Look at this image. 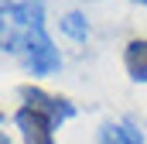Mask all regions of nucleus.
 <instances>
[{"label": "nucleus", "instance_id": "f257e3e1", "mask_svg": "<svg viewBox=\"0 0 147 144\" xmlns=\"http://www.w3.org/2000/svg\"><path fill=\"white\" fill-rule=\"evenodd\" d=\"M21 52H24V62H28V69L34 72V75H51V72H58L62 58H58L55 41H51L48 31H45V10L31 21L28 35H24V41H21Z\"/></svg>", "mask_w": 147, "mask_h": 144}, {"label": "nucleus", "instance_id": "9d476101", "mask_svg": "<svg viewBox=\"0 0 147 144\" xmlns=\"http://www.w3.org/2000/svg\"><path fill=\"white\" fill-rule=\"evenodd\" d=\"M140 3H147V0H140Z\"/></svg>", "mask_w": 147, "mask_h": 144}, {"label": "nucleus", "instance_id": "f03ea898", "mask_svg": "<svg viewBox=\"0 0 147 144\" xmlns=\"http://www.w3.org/2000/svg\"><path fill=\"white\" fill-rule=\"evenodd\" d=\"M41 10H45L41 0L0 3V48H3V52H21V41H24L31 21H34Z\"/></svg>", "mask_w": 147, "mask_h": 144}, {"label": "nucleus", "instance_id": "39448f33", "mask_svg": "<svg viewBox=\"0 0 147 144\" xmlns=\"http://www.w3.org/2000/svg\"><path fill=\"white\" fill-rule=\"evenodd\" d=\"M123 65L134 82H147V38H134L123 52Z\"/></svg>", "mask_w": 147, "mask_h": 144}, {"label": "nucleus", "instance_id": "423d86ee", "mask_svg": "<svg viewBox=\"0 0 147 144\" xmlns=\"http://www.w3.org/2000/svg\"><path fill=\"white\" fill-rule=\"evenodd\" d=\"M99 144H144V137H140V130L130 120H120V124H106L103 127Z\"/></svg>", "mask_w": 147, "mask_h": 144}, {"label": "nucleus", "instance_id": "1a4fd4ad", "mask_svg": "<svg viewBox=\"0 0 147 144\" xmlns=\"http://www.w3.org/2000/svg\"><path fill=\"white\" fill-rule=\"evenodd\" d=\"M0 124H3V113H0Z\"/></svg>", "mask_w": 147, "mask_h": 144}, {"label": "nucleus", "instance_id": "6e6552de", "mask_svg": "<svg viewBox=\"0 0 147 144\" xmlns=\"http://www.w3.org/2000/svg\"><path fill=\"white\" fill-rule=\"evenodd\" d=\"M0 144H14V141H10V137H7V134H0Z\"/></svg>", "mask_w": 147, "mask_h": 144}, {"label": "nucleus", "instance_id": "0eeeda50", "mask_svg": "<svg viewBox=\"0 0 147 144\" xmlns=\"http://www.w3.org/2000/svg\"><path fill=\"white\" fill-rule=\"evenodd\" d=\"M62 31L69 38H75V41H82V38L89 35V24H86V17H82L79 10H69V14L62 17Z\"/></svg>", "mask_w": 147, "mask_h": 144}, {"label": "nucleus", "instance_id": "20e7f679", "mask_svg": "<svg viewBox=\"0 0 147 144\" xmlns=\"http://www.w3.org/2000/svg\"><path fill=\"white\" fill-rule=\"evenodd\" d=\"M14 124L21 127V137L24 144H55V120L48 113H41L34 107H21L14 113Z\"/></svg>", "mask_w": 147, "mask_h": 144}, {"label": "nucleus", "instance_id": "7ed1b4c3", "mask_svg": "<svg viewBox=\"0 0 147 144\" xmlns=\"http://www.w3.org/2000/svg\"><path fill=\"white\" fill-rule=\"evenodd\" d=\"M17 93H21L24 107H34V110H41V113H48L55 124L75 117V103L65 100V96H51V93H45V89H38V86H21Z\"/></svg>", "mask_w": 147, "mask_h": 144}]
</instances>
